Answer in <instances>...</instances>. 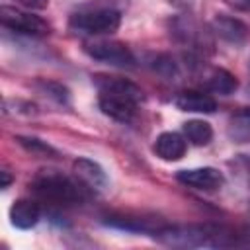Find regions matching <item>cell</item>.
<instances>
[{
  "label": "cell",
  "instance_id": "52a82bcc",
  "mask_svg": "<svg viewBox=\"0 0 250 250\" xmlns=\"http://www.w3.org/2000/svg\"><path fill=\"white\" fill-rule=\"evenodd\" d=\"M176 180L191 189H197V191H219L225 186L223 172L213 166L180 170V172H176Z\"/></svg>",
  "mask_w": 250,
  "mask_h": 250
},
{
  "label": "cell",
  "instance_id": "8992f818",
  "mask_svg": "<svg viewBox=\"0 0 250 250\" xmlns=\"http://www.w3.org/2000/svg\"><path fill=\"white\" fill-rule=\"evenodd\" d=\"M84 53L96 61L113 64V66H133L135 64V55L133 51L113 39H96V41H86L84 43Z\"/></svg>",
  "mask_w": 250,
  "mask_h": 250
},
{
  "label": "cell",
  "instance_id": "8fae6325",
  "mask_svg": "<svg viewBox=\"0 0 250 250\" xmlns=\"http://www.w3.org/2000/svg\"><path fill=\"white\" fill-rule=\"evenodd\" d=\"M41 219V207L35 199H16L10 207V223L16 227V229H21V230H27V229H33Z\"/></svg>",
  "mask_w": 250,
  "mask_h": 250
},
{
  "label": "cell",
  "instance_id": "d6986e66",
  "mask_svg": "<svg viewBox=\"0 0 250 250\" xmlns=\"http://www.w3.org/2000/svg\"><path fill=\"white\" fill-rule=\"evenodd\" d=\"M225 2L238 12H250V0H225Z\"/></svg>",
  "mask_w": 250,
  "mask_h": 250
},
{
  "label": "cell",
  "instance_id": "5bb4252c",
  "mask_svg": "<svg viewBox=\"0 0 250 250\" xmlns=\"http://www.w3.org/2000/svg\"><path fill=\"white\" fill-rule=\"evenodd\" d=\"M227 137L236 145L250 143V107L232 113L227 123Z\"/></svg>",
  "mask_w": 250,
  "mask_h": 250
},
{
  "label": "cell",
  "instance_id": "44dd1931",
  "mask_svg": "<svg viewBox=\"0 0 250 250\" xmlns=\"http://www.w3.org/2000/svg\"><path fill=\"white\" fill-rule=\"evenodd\" d=\"M170 4H174V6H188L191 0H168Z\"/></svg>",
  "mask_w": 250,
  "mask_h": 250
},
{
  "label": "cell",
  "instance_id": "7c38bea8",
  "mask_svg": "<svg viewBox=\"0 0 250 250\" xmlns=\"http://www.w3.org/2000/svg\"><path fill=\"white\" fill-rule=\"evenodd\" d=\"M174 105L180 111H189V113H213L217 109V102L213 96L197 92V90H186L180 92L174 98Z\"/></svg>",
  "mask_w": 250,
  "mask_h": 250
},
{
  "label": "cell",
  "instance_id": "5b68a950",
  "mask_svg": "<svg viewBox=\"0 0 250 250\" xmlns=\"http://www.w3.org/2000/svg\"><path fill=\"white\" fill-rule=\"evenodd\" d=\"M0 21L6 29L16 31V33H23V35L43 37V35L51 33V25L43 18L35 16L33 12L14 8V6H2L0 8Z\"/></svg>",
  "mask_w": 250,
  "mask_h": 250
},
{
  "label": "cell",
  "instance_id": "e0dca14e",
  "mask_svg": "<svg viewBox=\"0 0 250 250\" xmlns=\"http://www.w3.org/2000/svg\"><path fill=\"white\" fill-rule=\"evenodd\" d=\"M37 88H39L45 96L53 98L55 102H59V104H68L70 94H68V90H66L62 84H59V82H55V80H37Z\"/></svg>",
  "mask_w": 250,
  "mask_h": 250
},
{
  "label": "cell",
  "instance_id": "9a60e30c",
  "mask_svg": "<svg viewBox=\"0 0 250 250\" xmlns=\"http://www.w3.org/2000/svg\"><path fill=\"white\" fill-rule=\"evenodd\" d=\"M182 131H184V137L191 145H195V146H205L213 139V127L207 121H203V119H189V121H186Z\"/></svg>",
  "mask_w": 250,
  "mask_h": 250
},
{
  "label": "cell",
  "instance_id": "ffe728a7",
  "mask_svg": "<svg viewBox=\"0 0 250 250\" xmlns=\"http://www.w3.org/2000/svg\"><path fill=\"white\" fill-rule=\"evenodd\" d=\"M0 178H2V182H0V188L2 189H6V188H10V184H12V174H10V170L8 168H2L0 170Z\"/></svg>",
  "mask_w": 250,
  "mask_h": 250
},
{
  "label": "cell",
  "instance_id": "30bf717a",
  "mask_svg": "<svg viewBox=\"0 0 250 250\" xmlns=\"http://www.w3.org/2000/svg\"><path fill=\"white\" fill-rule=\"evenodd\" d=\"M211 29L217 37H221L227 43H244L246 35H248V27L244 21H240L234 16H227V14H217L211 21Z\"/></svg>",
  "mask_w": 250,
  "mask_h": 250
},
{
  "label": "cell",
  "instance_id": "7a4b0ae2",
  "mask_svg": "<svg viewBox=\"0 0 250 250\" xmlns=\"http://www.w3.org/2000/svg\"><path fill=\"white\" fill-rule=\"evenodd\" d=\"M31 193L55 207H70L86 199V189L76 178H68L57 170H41L29 182Z\"/></svg>",
  "mask_w": 250,
  "mask_h": 250
},
{
  "label": "cell",
  "instance_id": "ac0fdd59",
  "mask_svg": "<svg viewBox=\"0 0 250 250\" xmlns=\"http://www.w3.org/2000/svg\"><path fill=\"white\" fill-rule=\"evenodd\" d=\"M16 2L27 10H45L49 6V0H16Z\"/></svg>",
  "mask_w": 250,
  "mask_h": 250
},
{
  "label": "cell",
  "instance_id": "ba28073f",
  "mask_svg": "<svg viewBox=\"0 0 250 250\" xmlns=\"http://www.w3.org/2000/svg\"><path fill=\"white\" fill-rule=\"evenodd\" d=\"M74 178L90 191H102L107 188V174L105 170L90 158H76L72 162Z\"/></svg>",
  "mask_w": 250,
  "mask_h": 250
},
{
  "label": "cell",
  "instance_id": "3957f363",
  "mask_svg": "<svg viewBox=\"0 0 250 250\" xmlns=\"http://www.w3.org/2000/svg\"><path fill=\"white\" fill-rule=\"evenodd\" d=\"M154 236L168 244V246H182V248H193V246H232L234 234L229 232L223 227L215 225H168L160 227Z\"/></svg>",
  "mask_w": 250,
  "mask_h": 250
},
{
  "label": "cell",
  "instance_id": "6da1fadb",
  "mask_svg": "<svg viewBox=\"0 0 250 250\" xmlns=\"http://www.w3.org/2000/svg\"><path fill=\"white\" fill-rule=\"evenodd\" d=\"M96 84L102 113L119 123H131L137 115L139 104L145 100L143 90L135 82L119 76H96Z\"/></svg>",
  "mask_w": 250,
  "mask_h": 250
},
{
  "label": "cell",
  "instance_id": "2e32d148",
  "mask_svg": "<svg viewBox=\"0 0 250 250\" xmlns=\"http://www.w3.org/2000/svg\"><path fill=\"white\" fill-rule=\"evenodd\" d=\"M16 141L33 156H39V158H59V150L53 148L49 143L37 139V137H21V135H18Z\"/></svg>",
  "mask_w": 250,
  "mask_h": 250
},
{
  "label": "cell",
  "instance_id": "9c48e42d",
  "mask_svg": "<svg viewBox=\"0 0 250 250\" xmlns=\"http://www.w3.org/2000/svg\"><path fill=\"white\" fill-rule=\"evenodd\" d=\"M152 150L158 158H162L166 162H176V160L184 158V154L188 150V139L176 131H164L154 139Z\"/></svg>",
  "mask_w": 250,
  "mask_h": 250
},
{
  "label": "cell",
  "instance_id": "277c9868",
  "mask_svg": "<svg viewBox=\"0 0 250 250\" xmlns=\"http://www.w3.org/2000/svg\"><path fill=\"white\" fill-rule=\"evenodd\" d=\"M70 29L88 33V35H105L113 33L121 25V12L113 6H98V8H84L70 16L68 20Z\"/></svg>",
  "mask_w": 250,
  "mask_h": 250
},
{
  "label": "cell",
  "instance_id": "4fadbf2b",
  "mask_svg": "<svg viewBox=\"0 0 250 250\" xmlns=\"http://www.w3.org/2000/svg\"><path fill=\"white\" fill-rule=\"evenodd\" d=\"M205 88L209 92H215L219 96H230L238 90V78L229 72L227 68H221V66H215L211 68L207 74H205Z\"/></svg>",
  "mask_w": 250,
  "mask_h": 250
}]
</instances>
